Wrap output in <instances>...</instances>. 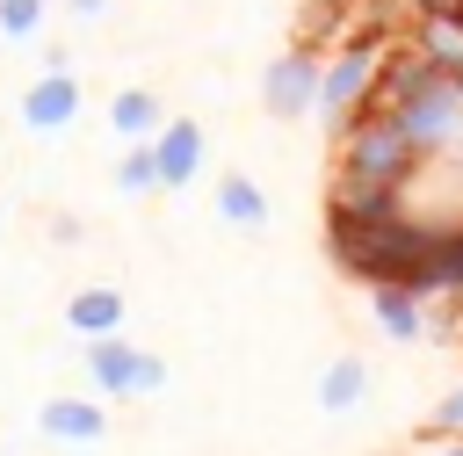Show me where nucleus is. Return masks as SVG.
<instances>
[{
	"instance_id": "1",
	"label": "nucleus",
	"mask_w": 463,
	"mask_h": 456,
	"mask_svg": "<svg viewBox=\"0 0 463 456\" xmlns=\"http://www.w3.org/2000/svg\"><path fill=\"white\" fill-rule=\"evenodd\" d=\"M441 224H427L420 210H398V217H347V210H326V261L340 275H354L362 290L369 282H405L427 246H434Z\"/></svg>"
},
{
	"instance_id": "2",
	"label": "nucleus",
	"mask_w": 463,
	"mask_h": 456,
	"mask_svg": "<svg viewBox=\"0 0 463 456\" xmlns=\"http://www.w3.org/2000/svg\"><path fill=\"white\" fill-rule=\"evenodd\" d=\"M398 43V29L391 22H369V29H354L326 65H318V101H311V116H318V130H326V145L376 101V72H383V51Z\"/></svg>"
},
{
	"instance_id": "3",
	"label": "nucleus",
	"mask_w": 463,
	"mask_h": 456,
	"mask_svg": "<svg viewBox=\"0 0 463 456\" xmlns=\"http://www.w3.org/2000/svg\"><path fill=\"white\" fill-rule=\"evenodd\" d=\"M427 166V152L369 101L340 138H333V181H362V188H412Z\"/></svg>"
},
{
	"instance_id": "4",
	"label": "nucleus",
	"mask_w": 463,
	"mask_h": 456,
	"mask_svg": "<svg viewBox=\"0 0 463 456\" xmlns=\"http://www.w3.org/2000/svg\"><path fill=\"white\" fill-rule=\"evenodd\" d=\"M87 355V391L94 398H116V405H130V398H159L166 391V362L152 355V347H137V340H123V333H101V340H80Z\"/></svg>"
},
{
	"instance_id": "5",
	"label": "nucleus",
	"mask_w": 463,
	"mask_h": 456,
	"mask_svg": "<svg viewBox=\"0 0 463 456\" xmlns=\"http://www.w3.org/2000/svg\"><path fill=\"white\" fill-rule=\"evenodd\" d=\"M318 51L311 43H289V51H275L268 65H260V116H275V123H297V116H311V101H318Z\"/></svg>"
},
{
	"instance_id": "6",
	"label": "nucleus",
	"mask_w": 463,
	"mask_h": 456,
	"mask_svg": "<svg viewBox=\"0 0 463 456\" xmlns=\"http://www.w3.org/2000/svg\"><path fill=\"white\" fill-rule=\"evenodd\" d=\"M80 109H87L80 72H36V80L22 87V101H14V116H22L29 138H65V130L80 123Z\"/></svg>"
},
{
	"instance_id": "7",
	"label": "nucleus",
	"mask_w": 463,
	"mask_h": 456,
	"mask_svg": "<svg viewBox=\"0 0 463 456\" xmlns=\"http://www.w3.org/2000/svg\"><path fill=\"white\" fill-rule=\"evenodd\" d=\"M36 434H43V442H65V449H94V442H109V398H94V391H58V398L36 405Z\"/></svg>"
},
{
	"instance_id": "8",
	"label": "nucleus",
	"mask_w": 463,
	"mask_h": 456,
	"mask_svg": "<svg viewBox=\"0 0 463 456\" xmlns=\"http://www.w3.org/2000/svg\"><path fill=\"white\" fill-rule=\"evenodd\" d=\"M152 159H159V188H195V174H203V159H210V138H203V123L195 116H166L159 130H152Z\"/></svg>"
},
{
	"instance_id": "9",
	"label": "nucleus",
	"mask_w": 463,
	"mask_h": 456,
	"mask_svg": "<svg viewBox=\"0 0 463 456\" xmlns=\"http://www.w3.org/2000/svg\"><path fill=\"white\" fill-rule=\"evenodd\" d=\"M369 318H376V333H383V340H398V347H412V340H427V333H434L427 297H420L412 282H369Z\"/></svg>"
},
{
	"instance_id": "10",
	"label": "nucleus",
	"mask_w": 463,
	"mask_h": 456,
	"mask_svg": "<svg viewBox=\"0 0 463 456\" xmlns=\"http://www.w3.org/2000/svg\"><path fill=\"white\" fill-rule=\"evenodd\" d=\"M123 318H130V297L116 290V282H80L72 297H65V333L72 340H101V333H123Z\"/></svg>"
},
{
	"instance_id": "11",
	"label": "nucleus",
	"mask_w": 463,
	"mask_h": 456,
	"mask_svg": "<svg viewBox=\"0 0 463 456\" xmlns=\"http://www.w3.org/2000/svg\"><path fill=\"white\" fill-rule=\"evenodd\" d=\"M311 398H318V413H333V420L354 413V405L369 398V362H362V355H333V362L318 369V391H311Z\"/></svg>"
},
{
	"instance_id": "12",
	"label": "nucleus",
	"mask_w": 463,
	"mask_h": 456,
	"mask_svg": "<svg viewBox=\"0 0 463 456\" xmlns=\"http://www.w3.org/2000/svg\"><path fill=\"white\" fill-rule=\"evenodd\" d=\"M217 217L232 224V232H268V195H260V181L253 174H217Z\"/></svg>"
},
{
	"instance_id": "13",
	"label": "nucleus",
	"mask_w": 463,
	"mask_h": 456,
	"mask_svg": "<svg viewBox=\"0 0 463 456\" xmlns=\"http://www.w3.org/2000/svg\"><path fill=\"white\" fill-rule=\"evenodd\" d=\"M166 123V101L152 87H116L109 94V138H152Z\"/></svg>"
},
{
	"instance_id": "14",
	"label": "nucleus",
	"mask_w": 463,
	"mask_h": 456,
	"mask_svg": "<svg viewBox=\"0 0 463 456\" xmlns=\"http://www.w3.org/2000/svg\"><path fill=\"white\" fill-rule=\"evenodd\" d=\"M116 195H130V203H152V195H166L159 188V159H152V138H123V152H116Z\"/></svg>"
},
{
	"instance_id": "15",
	"label": "nucleus",
	"mask_w": 463,
	"mask_h": 456,
	"mask_svg": "<svg viewBox=\"0 0 463 456\" xmlns=\"http://www.w3.org/2000/svg\"><path fill=\"white\" fill-rule=\"evenodd\" d=\"M51 22V0H0V43H36Z\"/></svg>"
},
{
	"instance_id": "16",
	"label": "nucleus",
	"mask_w": 463,
	"mask_h": 456,
	"mask_svg": "<svg viewBox=\"0 0 463 456\" xmlns=\"http://www.w3.org/2000/svg\"><path fill=\"white\" fill-rule=\"evenodd\" d=\"M434 427H441V434H463V384H449V391L434 398Z\"/></svg>"
},
{
	"instance_id": "17",
	"label": "nucleus",
	"mask_w": 463,
	"mask_h": 456,
	"mask_svg": "<svg viewBox=\"0 0 463 456\" xmlns=\"http://www.w3.org/2000/svg\"><path fill=\"white\" fill-rule=\"evenodd\" d=\"M36 58H43V72H72V51L65 43H36Z\"/></svg>"
},
{
	"instance_id": "18",
	"label": "nucleus",
	"mask_w": 463,
	"mask_h": 456,
	"mask_svg": "<svg viewBox=\"0 0 463 456\" xmlns=\"http://www.w3.org/2000/svg\"><path fill=\"white\" fill-rule=\"evenodd\" d=\"M65 14H72V22H101V14H109V0H65Z\"/></svg>"
},
{
	"instance_id": "19",
	"label": "nucleus",
	"mask_w": 463,
	"mask_h": 456,
	"mask_svg": "<svg viewBox=\"0 0 463 456\" xmlns=\"http://www.w3.org/2000/svg\"><path fill=\"white\" fill-rule=\"evenodd\" d=\"M420 456H463V434H441V427H434V442H427Z\"/></svg>"
},
{
	"instance_id": "20",
	"label": "nucleus",
	"mask_w": 463,
	"mask_h": 456,
	"mask_svg": "<svg viewBox=\"0 0 463 456\" xmlns=\"http://www.w3.org/2000/svg\"><path fill=\"white\" fill-rule=\"evenodd\" d=\"M405 14H427V7H456V0H398Z\"/></svg>"
},
{
	"instance_id": "21",
	"label": "nucleus",
	"mask_w": 463,
	"mask_h": 456,
	"mask_svg": "<svg viewBox=\"0 0 463 456\" xmlns=\"http://www.w3.org/2000/svg\"><path fill=\"white\" fill-rule=\"evenodd\" d=\"M456 304H463V297H456Z\"/></svg>"
}]
</instances>
